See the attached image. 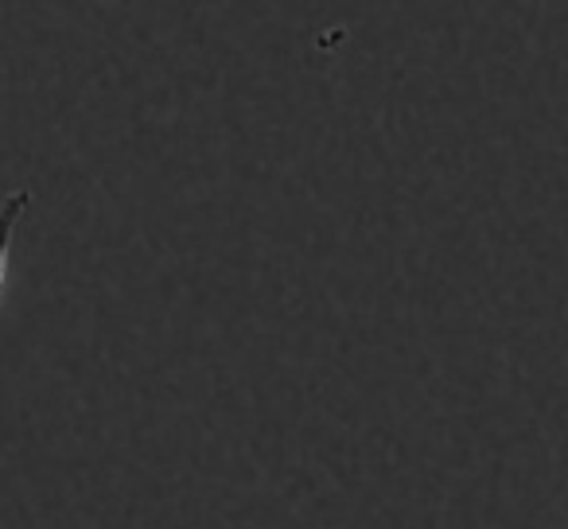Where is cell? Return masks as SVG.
<instances>
[{"mask_svg": "<svg viewBox=\"0 0 568 529\" xmlns=\"http://www.w3.org/2000/svg\"><path fill=\"white\" fill-rule=\"evenodd\" d=\"M28 206H32V191L17 187L0 199V288H4V277H9L12 265V242H17V230L24 222Z\"/></svg>", "mask_w": 568, "mask_h": 529, "instance_id": "obj_1", "label": "cell"}]
</instances>
